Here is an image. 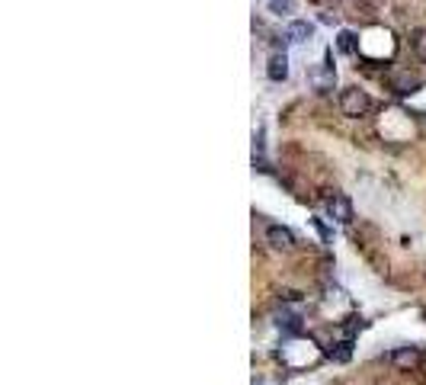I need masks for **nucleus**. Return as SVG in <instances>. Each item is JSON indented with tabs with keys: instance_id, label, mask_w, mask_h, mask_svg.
Masks as SVG:
<instances>
[{
	"instance_id": "6",
	"label": "nucleus",
	"mask_w": 426,
	"mask_h": 385,
	"mask_svg": "<svg viewBox=\"0 0 426 385\" xmlns=\"http://www.w3.org/2000/svg\"><path fill=\"white\" fill-rule=\"evenodd\" d=\"M286 39L288 42H295V45H305L315 39V23H308V19H292L286 29Z\"/></svg>"
},
{
	"instance_id": "2",
	"label": "nucleus",
	"mask_w": 426,
	"mask_h": 385,
	"mask_svg": "<svg viewBox=\"0 0 426 385\" xmlns=\"http://www.w3.org/2000/svg\"><path fill=\"white\" fill-rule=\"evenodd\" d=\"M308 81H311V87H315L317 94H327V90H334V84H337V71H334V65H330V52L324 55V61H321V65L311 67Z\"/></svg>"
},
{
	"instance_id": "9",
	"label": "nucleus",
	"mask_w": 426,
	"mask_h": 385,
	"mask_svg": "<svg viewBox=\"0 0 426 385\" xmlns=\"http://www.w3.org/2000/svg\"><path fill=\"white\" fill-rule=\"evenodd\" d=\"M337 48H340L343 55H359L362 52V39L352 32V29H340L337 32Z\"/></svg>"
},
{
	"instance_id": "7",
	"label": "nucleus",
	"mask_w": 426,
	"mask_h": 385,
	"mask_svg": "<svg viewBox=\"0 0 426 385\" xmlns=\"http://www.w3.org/2000/svg\"><path fill=\"white\" fill-rule=\"evenodd\" d=\"M391 90L401 96H410L420 90V77L410 74V71H398V74H391Z\"/></svg>"
},
{
	"instance_id": "11",
	"label": "nucleus",
	"mask_w": 426,
	"mask_h": 385,
	"mask_svg": "<svg viewBox=\"0 0 426 385\" xmlns=\"http://www.w3.org/2000/svg\"><path fill=\"white\" fill-rule=\"evenodd\" d=\"M295 0H269V13H276V17H288V13H295Z\"/></svg>"
},
{
	"instance_id": "4",
	"label": "nucleus",
	"mask_w": 426,
	"mask_h": 385,
	"mask_svg": "<svg viewBox=\"0 0 426 385\" xmlns=\"http://www.w3.org/2000/svg\"><path fill=\"white\" fill-rule=\"evenodd\" d=\"M266 244L273 247V251H292V247H295V235L282 225H269L266 228Z\"/></svg>"
},
{
	"instance_id": "3",
	"label": "nucleus",
	"mask_w": 426,
	"mask_h": 385,
	"mask_svg": "<svg viewBox=\"0 0 426 385\" xmlns=\"http://www.w3.org/2000/svg\"><path fill=\"white\" fill-rule=\"evenodd\" d=\"M327 216L337 218L340 225H350L352 222V202L343 193H327Z\"/></svg>"
},
{
	"instance_id": "13",
	"label": "nucleus",
	"mask_w": 426,
	"mask_h": 385,
	"mask_svg": "<svg viewBox=\"0 0 426 385\" xmlns=\"http://www.w3.org/2000/svg\"><path fill=\"white\" fill-rule=\"evenodd\" d=\"M315 228H317V231H321V238H324L327 244H330V241H334V235H330V228H327L324 222H321V218H315Z\"/></svg>"
},
{
	"instance_id": "1",
	"label": "nucleus",
	"mask_w": 426,
	"mask_h": 385,
	"mask_svg": "<svg viewBox=\"0 0 426 385\" xmlns=\"http://www.w3.org/2000/svg\"><path fill=\"white\" fill-rule=\"evenodd\" d=\"M372 110V96L365 94V90H359V87H346L340 94V113L350 116V119H359V116H365Z\"/></svg>"
},
{
	"instance_id": "5",
	"label": "nucleus",
	"mask_w": 426,
	"mask_h": 385,
	"mask_svg": "<svg viewBox=\"0 0 426 385\" xmlns=\"http://www.w3.org/2000/svg\"><path fill=\"white\" fill-rule=\"evenodd\" d=\"M420 360H423V353H420V347H401L391 353V366L394 369H417L420 366Z\"/></svg>"
},
{
	"instance_id": "10",
	"label": "nucleus",
	"mask_w": 426,
	"mask_h": 385,
	"mask_svg": "<svg viewBox=\"0 0 426 385\" xmlns=\"http://www.w3.org/2000/svg\"><path fill=\"white\" fill-rule=\"evenodd\" d=\"M324 357L337 360V363H346V360L352 357V337H346V340H340V344H334L330 350H324Z\"/></svg>"
},
{
	"instance_id": "8",
	"label": "nucleus",
	"mask_w": 426,
	"mask_h": 385,
	"mask_svg": "<svg viewBox=\"0 0 426 385\" xmlns=\"http://www.w3.org/2000/svg\"><path fill=\"white\" fill-rule=\"evenodd\" d=\"M266 77L269 81H286L288 77V58H286V52H276V55H269V61H266Z\"/></svg>"
},
{
	"instance_id": "12",
	"label": "nucleus",
	"mask_w": 426,
	"mask_h": 385,
	"mask_svg": "<svg viewBox=\"0 0 426 385\" xmlns=\"http://www.w3.org/2000/svg\"><path fill=\"white\" fill-rule=\"evenodd\" d=\"M410 45H414V52H417L420 61H426V29H417V32L410 36Z\"/></svg>"
}]
</instances>
